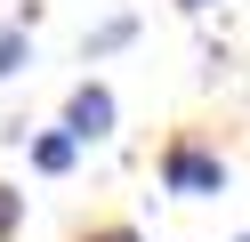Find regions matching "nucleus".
Segmentation results:
<instances>
[{
	"label": "nucleus",
	"mask_w": 250,
	"mask_h": 242,
	"mask_svg": "<svg viewBox=\"0 0 250 242\" xmlns=\"http://www.w3.org/2000/svg\"><path fill=\"white\" fill-rule=\"evenodd\" d=\"M129 32H137V16H105V24L89 32L81 48H89V57H105V48H121V41H129Z\"/></svg>",
	"instance_id": "obj_5"
},
{
	"label": "nucleus",
	"mask_w": 250,
	"mask_h": 242,
	"mask_svg": "<svg viewBox=\"0 0 250 242\" xmlns=\"http://www.w3.org/2000/svg\"><path fill=\"white\" fill-rule=\"evenodd\" d=\"M178 8H210V0H178Z\"/></svg>",
	"instance_id": "obj_7"
},
{
	"label": "nucleus",
	"mask_w": 250,
	"mask_h": 242,
	"mask_svg": "<svg viewBox=\"0 0 250 242\" xmlns=\"http://www.w3.org/2000/svg\"><path fill=\"white\" fill-rule=\"evenodd\" d=\"M17 65H33V32H24V24H0V81L17 73Z\"/></svg>",
	"instance_id": "obj_3"
},
{
	"label": "nucleus",
	"mask_w": 250,
	"mask_h": 242,
	"mask_svg": "<svg viewBox=\"0 0 250 242\" xmlns=\"http://www.w3.org/2000/svg\"><path fill=\"white\" fill-rule=\"evenodd\" d=\"M105 242H129V234H105Z\"/></svg>",
	"instance_id": "obj_8"
},
{
	"label": "nucleus",
	"mask_w": 250,
	"mask_h": 242,
	"mask_svg": "<svg viewBox=\"0 0 250 242\" xmlns=\"http://www.w3.org/2000/svg\"><path fill=\"white\" fill-rule=\"evenodd\" d=\"M242 242H250V234H242Z\"/></svg>",
	"instance_id": "obj_9"
},
{
	"label": "nucleus",
	"mask_w": 250,
	"mask_h": 242,
	"mask_svg": "<svg viewBox=\"0 0 250 242\" xmlns=\"http://www.w3.org/2000/svg\"><path fill=\"white\" fill-rule=\"evenodd\" d=\"M65 129L73 137H113V89H97V81H81V89H73V105H65Z\"/></svg>",
	"instance_id": "obj_2"
},
{
	"label": "nucleus",
	"mask_w": 250,
	"mask_h": 242,
	"mask_svg": "<svg viewBox=\"0 0 250 242\" xmlns=\"http://www.w3.org/2000/svg\"><path fill=\"white\" fill-rule=\"evenodd\" d=\"M162 186H169V194H186V202L226 194V161L202 154V145H169V154H162Z\"/></svg>",
	"instance_id": "obj_1"
},
{
	"label": "nucleus",
	"mask_w": 250,
	"mask_h": 242,
	"mask_svg": "<svg viewBox=\"0 0 250 242\" xmlns=\"http://www.w3.org/2000/svg\"><path fill=\"white\" fill-rule=\"evenodd\" d=\"M73 145H81L73 129H65V137H41V145H33V170H49V177H57V170H73Z\"/></svg>",
	"instance_id": "obj_4"
},
{
	"label": "nucleus",
	"mask_w": 250,
	"mask_h": 242,
	"mask_svg": "<svg viewBox=\"0 0 250 242\" xmlns=\"http://www.w3.org/2000/svg\"><path fill=\"white\" fill-rule=\"evenodd\" d=\"M17 218H24V194H17V186H0V242L17 234Z\"/></svg>",
	"instance_id": "obj_6"
}]
</instances>
